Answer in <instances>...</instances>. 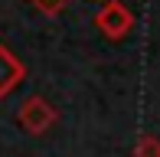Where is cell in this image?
I'll use <instances>...</instances> for the list:
<instances>
[{
  "instance_id": "obj_1",
  "label": "cell",
  "mask_w": 160,
  "mask_h": 157,
  "mask_svg": "<svg viewBox=\"0 0 160 157\" xmlns=\"http://www.w3.org/2000/svg\"><path fill=\"white\" fill-rule=\"evenodd\" d=\"M56 121H59V111H56V105L49 102L46 95H30V98H23L20 108H17V124L23 128L26 134H33V138L46 134Z\"/></svg>"
},
{
  "instance_id": "obj_3",
  "label": "cell",
  "mask_w": 160,
  "mask_h": 157,
  "mask_svg": "<svg viewBox=\"0 0 160 157\" xmlns=\"http://www.w3.org/2000/svg\"><path fill=\"white\" fill-rule=\"evenodd\" d=\"M23 78H26V66L17 59V53H13L10 46L0 43V98L13 95V92L23 85Z\"/></svg>"
},
{
  "instance_id": "obj_5",
  "label": "cell",
  "mask_w": 160,
  "mask_h": 157,
  "mask_svg": "<svg viewBox=\"0 0 160 157\" xmlns=\"http://www.w3.org/2000/svg\"><path fill=\"white\" fill-rule=\"evenodd\" d=\"M30 3L36 7V10H42V13H49V17H52V13H62V10H65V3H69V0H30Z\"/></svg>"
},
{
  "instance_id": "obj_2",
  "label": "cell",
  "mask_w": 160,
  "mask_h": 157,
  "mask_svg": "<svg viewBox=\"0 0 160 157\" xmlns=\"http://www.w3.org/2000/svg\"><path fill=\"white\" fill-rule=\"evenodd\" d=\"M95 26L108 43H118L134 30V13L124 0H101V7L95 13Z\"/></svg>"
},
{
  "instance_id": "obj_4",
  "label": "cell",
  "mask_w": 160,
  "mask_h": 157,
  "mask_svg": "<svg viewBox=\"0 0 160 157\" xmlns=\"http://www.w3.org/2000/svg\"><path fill=\"white\" fill-rule=\"evenodd\" d=\"M134 157H160V138L157 134H141L134 144Z\"/></svg>"
}]
</instances>
